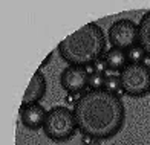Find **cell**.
Listing matches in <instances>:
<instances>
[{
  "label": "cell",
  "mask_w": 150,
  "mask_h": 145,
  "mask_svg": "<svg viewBox=\"0 0 150 145\" xmlns=\"http://www.w3.org/2000/svg\"><path fill=\"white\" fill-rule=\"evenodd\" d=\"M89 77L84 66H69L61 72L60 82L63 89L67 92L75 93V92H83L89 86Z\"/></svg>",
  "instance_id": "8992f818"
},
{
  "label": "cell",
  "mask_w": 150,
  "mask_h": 145,
  "mask_svg": "<svg viewBox=\"0 0 150 145\" xmlns=\"http://www.w3.org/2000/svg\"><path fill=\"white\" fill-rule=\"evenodd\" d=\"M51 58H52V53H49V55H47V58L43 61V63H42V67L45 66V64H47V63H49V61H51Z\"/></svg>",
  "instance_id": "d6986e66"
},
{
  "label": "cell",
  "mask_w": 150,
  "mask_h": 145,
  "mask_svg": "<svg viewBox=\"0 0 150 145\" xmlns=\"http://www.w3.org/2000/svg\"><path fill=\"white\" fill-rule=\"evenodd\" d=\"M107 35L113 47L121 51H129L132 46L138 44V25L127 18L118 20L109 27Z\"/></svg>",
  "instance_id": "5b68a950"
},
{
  "label": "cell",
  "mask_w": 150,
  "mask_h": 145,
  "mask_svg": "<svg viewBox=\"0 0 150 145\" xmlns=\"http://www.w3.org/2000/svg\"><path fill=\"white\" fill-rule=\"evenodd\" d=\"M103 77H104V78H110V77H118V70H113V69L107 67V69H106V72L103 73Z\"/></svg>",
  "instance_id": "e0dca14e"
},
{
  "label": "cell",
  "mask_w": 150,
  "mask_h": 145,
  "mask_svg": "<svg viewBox=\"0 0 150 145\" xmlns=\"http://www.w3.org/2000/svg\"><path fill=\"white\" fill-rule=\"evenodd\" d=\"M45 93H46V78L42 73V69H38L31 78L29 86L23 95L22 107L29 106V104H38V101L45 96Z\"/></svg>",
  "instance_id": "52a82bcc"
},
{
  "label": "cell",
  "mask_w": 150,
  "mask_h": 145,
  "mask_svg": "<svg viewBox=\"0 0 150 145\" xmlns=\"http://www.w3.org/2000/svg\"><path fill=\"white\" fill-rule=\"evenodd\" d=\"M104 58H106V63L107 66L113 69V70H118L121 72L122 69L126 67L127 64V53L126 51H121V49H117V47H112V49H109L104 55Z\"/></svg>",
  "instance_id": "30bf717a"
},
{
  "label": "cell",
  "mask_w": 150,
  "mask_h": 145,
  "mask_svg": "<svg viewBox=\"0 0 150 145\" xmlns=\"http://www.w3.org/2000/svg\"><path fill=\"white\" fill-rule=\"evenodd\" d=\"M97 141L98 139H93V137L89 136V134H83V137H81V144L83 145H98Z\"/></svg>",
  "instance_id": "2e32d148"
},
{
  "label": "cell",
  "mask_w": 150,
  "mask_h": 145,
  "mask_svg": "<svg viewBox=\"0 0 150 145\" xmlns=\"http://www.w3.org/2000/svg\"><path fill=\"white\" fill-rule=\"evenodd\" d=\"M74 115L80 132L98 141L115 136L126 121L122 101L104 89L84 93L75 104Z\"/></svg>",
  "instance_id": "6da1fadb"
},
{
  "label": "cell",
  "mask_w": 150,
  "mask_h": 145,
  "mask_svg": "<svg viewBox=\"0 0 150 145\" xmlns=\"http://www.w3.org/2000/svg\"><path fill=\"white\" fill-rule=\"evenodd\" d=\"M120 81L126 95L141 98L150 90V69L142 63H127L120 72Z\"/></svg>",
  "instance_id": "277c9868"
},
{
  "label": "cell",
  "mask_w": 150,
  "mask_h": 145,
  "mask_svg": "<svg viewBox=\"0 0 150 145\" xmlns=\"http://www.w3.org/2000/svg\"><path fill=\"white\" fill-rule=\"evenodd\" d=\"M138 44L150 58V11L141 17L138 25Z\"/></svg>",
  "instance_id": "9c48e42d"
},
{
  "label": "cell",
  "mask_w": 150,
  "mask_h": 145,
  "mask_svg": "<svg viewBox=\"0 0 150 145\" xmlns=\"http://www.w3.org/2000/svg\"><path fill=\"white\" fill-rule=\"evenodd\" d=\"M92 67H93V70L97 72V73H104L106 69H107L109 66H107V63H106V58L100 57V58H97V60L92 63Z\"/></svg>",
  "instance_id": "5bb4252c"
},
{
  "label": "cell",
  "mask_w": 150,
  "mask_h": 145,
  "mask_svg": "<svg viewBox=\"0 0 150 145\" xmlns=\"http://www.w3.org/2000/svg\"><path fill=\"white\" fill-rule=\"evenodd\" d=\"M106 37L97 23H87L58 44L60 57L71 66H87L104 53Z\"/></svg>",
  "instance_id": "7a4b0ae2"
},
{
  "label": "cell",
  "mask_w": 150,
  "mask_h": 145,
  "mask_svg": "<svg viewBox=\"0 0 150 145\" xmlns=\"http://www.w3.org/2000/svg\"><path fill=\"white\" fill-rule=\"evenodd\" d=\"M81 98H83V93H81V92H75V93H71V92H69V95L66 96V104L75 106Z\"/></svg>",
  "instance_id": "9a60e30c"
},
{
  "label": "cell",
  "mask_w": 150,
  "mask_h": 145,
  "mask_svg": "<svg viewBox=\"0 0 150 145\" xmlns=\"http://www.w3.org/2000/svg\"><path fill=\"white\" fill-rule=\"evenodd\" d=\"M149 92H150V90H149Z\"/></svg>",
  "instance_id": "44dd1931"
},
{
  "label": "cell",
  "mask_w": 150,
  "mask_h": 145,
  "mask_svg": "<svg viewBox=\"0 0 150 145\" xmlns=\"http://www.w3.org/2000/svg\"><path fill=\"white\" fill-rule=\"evenodd\" d=\"M142 64H144L146 67H149V69H150V58H149V57H146L144 60H142Z\"/></svg>",
  "instance_id": "ac0fdd59"
},
{
  "label": "cell",
  "mask_w": 150,
  "mask_h": 145,
  "mask_svg": "<svg viewBox=\"0 0 150 145\" xmlns=\"http://www.w3.org/2000/svg\"><path fill=\"white\" fill-rule=\"evenodd\" d=\"M127 53V60H129V63H142V60H144L147 55L146 52L142 51V47L139 44H135L132 46L129 51H126Z\"/></svg>",
  "instance_id": "8fae6325"
},
{
  "label": "cell",
  "mask_w": 150,
  "mask_h": 145,
  "mask_svg": "<svg viewBox=\"0 0 150 145\" xmlns=\"http://www.w3.org/2000/svg\"><path fill=\"white\" fill-rule=\"evenodd\" d=\"M104 81L106 78L103 77V73H92L89 77V87L91 90H101V89L104 87Z\"/></svg>",
  "instance_id": "7c38bea8"
},
{
  "label": "cell",
  "mask_w": 150,
  "mask_h": 145,
  "mask_svg": "<svg viewBox=\"0 0 150 145\" xmlns=\"http://www.w3.org/2000/svg\"><path fill=\"white\" fill-rule=\"evenodd\" d=\"M104 90L110 92V93H117L120 89H121V81L120 77H110V78H106L104 81Z\"/></svg>",
  "instance_id": "4fadbf2b"
},
{
  "label": "cell",
  "mask_w": 150,
  "mask_h": 145,
  "mask_svg": "<svg viewBox=\"0 0 150 145\" xmlns=\"http://www.w3.org/2000/svg\"><path fill=\"white\" fill-rule=\"evenodd\" d=\"M77 128L78 125L77 121H75L74 112L63 106L52 107L47 112L43 124L45 134L54 142H64L71 139L77 132Z\"/></svg>",
  "instance_id": "3957f363"
},
{
  "label": "cell",
  "mask_w": 150,
  "mask_h": 145,
  "mask_svg": "<svg viewBox=\"0 0 150 145\" xmlns=\"http://www.w3.org/2000/svg\"><path fill=\"white\" fill-rule=\"evenodd\" d=\"M46 115L47 112L40 104H29L22 107V110H20V118H22L23 125L29 130L42 128L46 119Z\"/></svg>",
  "instance_id": "ba28073f"
},
{
  "label": "cell",
  "mask_w": 150,
  "mask_h": 145,
  "mask_svg": "<svg viewBox=\"0 0 150 145\" xmlns=\"http://www.w3.org/2000/svg\"><path fill=\"white\" fill-rule=\"evenodd\" d=\"M124 93H126V92H124V90H122V89H120V90H118L117 93H115V95H117V96H118V98H120V96H122V95H124Z\"/></svg>",
  "instance_id": "ffe728a7"
}]
</instances>
